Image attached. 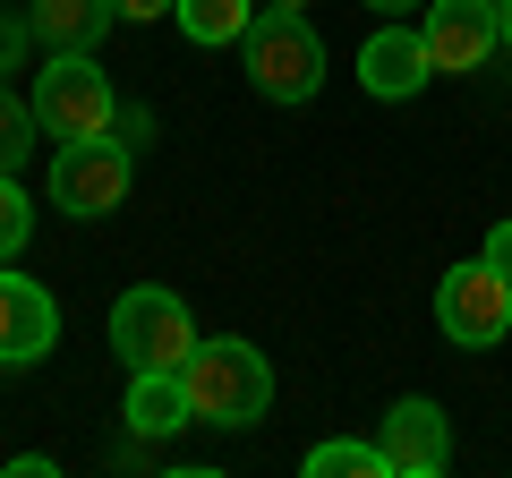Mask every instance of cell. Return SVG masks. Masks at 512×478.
Masks as SVG:
<instances>
[{"instance_id":"1","label":"cell","mask_w":512,"mask_h":478,"mask_svg":"<svg viewBox=\"0 0 512 478\" xmlns=\"http://www.w3.org/2000/svg\"><path fill=\"white\" fill-rule=\"evenodd\" d=\"M188 402H197L205 427H256L265 410H274V368H265V350L239 342V333H222V342H197L180 368Z\"/></svg>"},{"instance_id":"2","label":"cell","mask_w":512,"mask_h":478,"mask_svg":"<svg viewBox=\"0 0 512 478\" xmlns=\"http://www.w3.org/2000/svg\"><path fill=\"white\" fill-rule=\"evenodd\" d=\"M239 60H248V86L265 103H308L325 86V43H316V26L299 9H265L248 26V43H239Z\"/></svg>"},{"instance_id":"3","label":"cell","mask_w":512,"mask_h":478,"mask_svg":"<svg viewBox=\"0 0 512 478\" xmlns=\"http://www.w3.org/2000/svg\"><path fill=\"white\" fill-rule=\"evenodd\" d=\"M35 120L52 146H77V137H111L120 120V94H111L103 60L94 52H52V69L35 77Z\"/></svg>"},{"instance_id":"4","label":"cell","mask_w":512,"mask_h":478,"mask_svg":"<svg viewBox=\"0 0 512 478\" xmlns=\"http://www.w3.org/2000/svg\"><path fill=\"white\" fill-rule=\"evenodd\" d=\"M111 350L128 359V376H137V368H188V350H197V316H188L180 291L137 282V291H120V308H111Z\"/></svg>"},{"instance_id":"5","label":"cell","mask_w":512,"mask_h":478,"mask_svg":"<svg viewBox=\"0 0 512 478\" xmlns=\"http://www.w3.org/2000/svg\"><path fill=\"white\" fill-rule=\"evenodd\" d=\"M128 171H137V154L120 137H77V146L52 154V205L77 214V222H103V214H120Z\"/></svg>"},{"instance_id":"6","label":"cell","mask_w":512,"mask_h":478,"mask_svg":"<svg viewBox=\"0 0 512 478\" xmlns=\"http://www.w3.org/2000/svg\"><path fill=\"white\" fill-rule=\"evenodd\" d=\"M436 325L453 333L461 350H495L512 333V282L495 274L487 257L478 265H453V274L436 282Z\"/></svg>"},{"instance_id":"7","label":"cell","mask_w":512,"mask_h":478,"mask_svg":"<svg viewBox=\"0 0 512 478\" xmlns=\"http://www.w3.org/2000/svg\"><path fill=\"white\" fill-rule=\"evenodd\" d=\"M427 60H436V77H470L495 60V43H504V26H495V0H427Z\"/></svg>"},{"instance_id":"8","label":"cell","mask_w":512,"mask_h":478,"mask_svg":"<svg viewBox=\"0 0 512 478\" xmlns=\"http://www.w3.org/2000/svg\"><path fill=\"white\" fill-rule=\"evenodd\" d=\"M427 77H436V60H427V35H419V26L393 18V26H376V35H367V52H359V86L376 94V103H410Z\"/></svg>"},{"instance_id":"9","label":"cell","mask_w":512,"mask_h":478,"mask_svg":"<svg viewBox=\"0 0 512 478\" xmlns=\"http://www.w3.org/2000/svg\"><path fill=\"white\" fill-rule=\"evenodd\" d=\"M52 342H60L52 291H43V282H26V274H0V368H35Z\"/></svg>"},{"instance_id":"10","label":"cell","mask_w":512,"mask_h":478,"mask_svg":"<svg viewBox=\"0 0 512 478\" xmlns=\"http://www.w3.org/2000/svg\"><path fill=\"white\" fill-rule=\"evenodd\" d=\"M384 461H393V478H436L444 461H453V427H444L436 402H393L384 410Z\"/></svg>"},{"instance_id":"11","label":"cell","mask_w":512,"mask_h":478,"mask_svg":"<svg viewBox=\"0 0 512 478\" xmlns=\"http://www.w3.org/2000/svg\"><path fill=\"white\" fill-rule=\"evenodd\" d=\"M128 436H146V444H163V436H180L188 419H197V402H188V385H180V368H137L128 376Z\"/></svg>"},{"instance_id":"12","label":"cell","mask_w":512,"mask_h":478,"mask_svg":"<svg viewBox=\"0 0 512 478\" xmlns=\"http://www.w3.org/2000/svg\"><path fill=\"white\" fill-rule=\"evenodd\" d=\"M111 26H120L111 0H35V9H26V35L52 43V52H94Z\"/></svg>"},{"instance_id":"13","label":"cell","mask_w":512,"mask_h":478,"mask_svg":"<svg viewBox=\"0 0 512 478\" xmlns=\"http://www.w3.org/2000/svg\"><path fill=\"white\" fill-rule=\"evenodd\" d=\"M171 18H180V35H188V43L222 52V43H248V26L265 18V0H180Z\"/></svg>"},{"instance_id":"14","label":"cell","mask_w":512,"mask_h":478,"mask_svg":"<svg viewBox=\"0 0 512 478\" xmlns=\"http://www.w3.org/2000/svg\"><path fill=\"white\" fill-rule=\"evenodd\" d=\"M393 461H384V444H359V436H342V444H316L308 453V478H384Z\"/></svg>"},{"instance_id":"15","label":"cell","mask_w":512,"mask_h":478,"mask_svg":"<svg viewBox=\"0 0 512 478\" xmlns=\"http://www.w3.org/2000/svg\"><path fill=\"white\" fill-rule=\"evenodd\" d=\"M35 129H43V120H35V103H18V94L0 86V171H18V163H26Z\"/></svg>"},{"instance_id":"16","label":"cell","mask_w":512,"mask_h":478,"mask_svg":"<svg viewBox=\"0 0 512 478\" xmlns=\"http://www.w3.org/2000/svg\"><path fill=\"white\" fill-rule=\"evenodd\" d=\"M26 231H35V205H26V188H18V171H0V265L26 248Z\"/></svg>"},{"instance_id":"17","label":"cell","mask_w":512,"mask_h":478,"mask_svg":"<svg viewBox=\"0 0 512 478\" xmlns=\"http://www.w3.org/2000/svg\"><path fill=\"white\" fill-rule=\"evenodd\" d=\"M111 137H120L128 154H137V146H154V111H137V103H120V120H111Z\"/></svg>"},{"instance_id":"18","label":"cell","mask_w":512,"mask_h":478,"mask_svg":"<svg viewBox=\"0 0 512 478\" xmlns=\"http://www.w3.org/2000/svg\"><path fill=\"white\" fill-rule=\"evenodd\" d=\"M171 9H180V0H111L120 26H154V18H171Z\"/></svg>"},{"instance_id":"19","label":"cell","mask_w":512,"mask_h":478,"mask_svg":"<svg viewBox=\"0 0 512 478\" xmlns=\"http://www.w3.org/2000/svg\"><path fill=\"white\" fill-rule=\"evenodd\" d=\"M487 265L512 282V222H495V231H487Z\"/></svg>"},{"instance_id":"20","label":"cell","mask_w":512,"mask_h":478,"mask_svg":"<svg viewBox=\"0 0 512 478\" xmlns=\"http://www.w3.org/2000/svg\"><path fill=\"white\" fill-rule=\"evenodd\" d=\"M52 470H60L52 453H18V461H9V478H52Z\"/></svg>"},{"instance_id":"21","label":"cell","mask_w":512,"mask_h":478,"mask_svg":"<svg viewBox=\"0 0 512 478\" xmlns=\"http://www.w3.org/2000/svg\"><path fill=\"white\" fill-rule=\"evenodd\" d=\"M359 9H384V18H402V9H427V0H359Z\"/></svg>"},{"instance_id":"22","label":"cell","mask_w":512,"mask_h":478,"mask_svg":"<svg viewBox=\"0 0 512 478\" xmlns=\"http://www.w3.org/2000/svg\"><path fill=\"white\" fill-rule=\"evenodd\" d=\"M495 26H504V52H512V0H495Z\"/></svg>"},{"instance_id":"23","label":"cell","mask_w":512,"mask_h":478,"mask_svg":"<svg viewBox=\"0 0 512 478\" xmlns=\"http://www.w3.org/2000/svg\"><path fill=\"white\" fill-rule=\"evenodd\" d=\"M265 9H308V0H265Z\"/></svg>"}]
</instances>
